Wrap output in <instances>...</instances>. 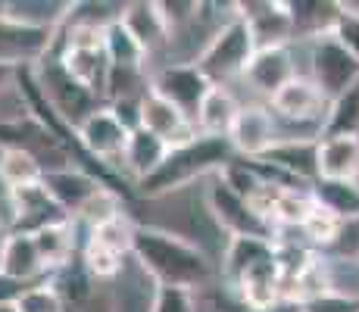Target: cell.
I'll list each match as a JSON object with an SVG mask.
<instances>
[{
	"mask_svg": "<svg viewBox=\"0 0 359 312\" xmlns=\"http://www.w3.org/2000/svg\"><path fill=\"white\" fill-rule=\"evenodd\" d=\"M137 269L147 275L156 287H184L194 290L210 281V256L197 244L178 238L163 228H135V247H131Z\"/></svg>",
	"mask_w": 359,
	"mask_h": 312,
	"instance_id": "6da1fadb",
	"label": "cell"
},
{
	"mask_svg": "<svg viewBox=\"0 0 359 312\" xmlns=\"http://www.w3.org/2000/svg\"><path fill=\"white\" fill-rule=\"evenodd\" d=\"M229 163H234V147L229 137H210V135H197L191 144L172 147L169 156L147 182H141V191L147 197H160L169 194L175 187L194 182V178L206 175V172L219 169L222 172Z\"/></svg>",
	"mask_w": 359,
	"mask_h": 312,
	"instance_id": "7a4b0ae2",
	"label": "cell"
},
{
	"mask_svg": "<svg viewBox=\"0 0 359 312\" xmlns=\"http://www.w3.org/2000/svg\"><path fill=\"white\" fill-rule=\"evenodd\" d=\"M257 50H259L257 38H253L247 19L241 13H234L231 19L222 22V29L212 34V41L206 44V50L197 57L194 66L216 88H229L231 79H244L247 66H250Z\"/></svg>",
	"mask_w": 359,
	"mask_h": 312,
	"instance_id": "3957f363",
	"label": "cell"
},
{
	"mask_svg": "<svg viewBox=\"0 0 359 312\" xmlns=\"http://www.w3.org/2000/svg\"><path fill=\"white\" fill-rule=\"evenodd\" d=\"M60 66L66 75H72L81 88L91 94L107 91L109 79V57H107V41H103V29L88 22H75L66 34V44L60 50Z\"/></svg>",
	"mask_w": 359,
	"mask_h": 312,
	"instance_id": "277c9868",
	"label": "cell"
},
{
	"mask_svg": "<svg viewBox=\"0 0 359 312\" xmlns=\"http://www.w3.org/2000/svg\"><path fill=\"white\" fill-rule=\"evenodd\" d=\"M309 79L322 88L328 100H334L359 81L356 53L334 32L319 34V38L309 41Z\"/></svg>",
	"mask_w": 359,
	"mask_h": 312,
	"instance_id": "5b68a950",
	"label": "cell"
},
{
	"mask_svg": "<svg viewBox=\"0 0 359 312\" xmlns=\"http://www.w3.org/2000/svg\"><path fill=\"white\" fill-rule=\"evenodd\" d=\"M328 103L331 100L322 94V88L316 85L309 75H297L294 81H287V85L269 100V109L275 113L278 122H287L291 128H309L313 135L322 137Z\"/></svg>",
	"mask_w": 359,
	"mask_h": 312,
	"instance_id": "8992f818",
	"label": "cell"
},
{
	"mask_svg": "<svg viewBox=\"0 0 359 312\" xmlns=\"http://www.w3.org/2000/svg\"><path fill=\"white\" fill-rule=\"evenodd\" d=\"M212 81L194 66V62H169L160 72H154L150 79V91L160 94L163 100H169L175 109H182L191 122L197 125L200 107H203L206 94L212 91Z\"/></svg>",
	"mask_w": 359,
	"mask_h": 312,
	"instance_id": "52a82bcc",
	"label": "cell"
},
{
	"mask_svg": "<svg viewBox=\"0 0 359 312\" xmlns=\"http://www.w3.org/2000/svg\"><path fill=\"white\" fill-rule=\"evenodd\" d=\"M206 203H210V216L219 222V228L231 234V238H257V240H272L275 228L269 222H262L253 206L241 197L238 191H231L229 184L219 178L216 184L206 194Z\"/></svg>",
	"mask_w": 359,
	"mask_h": 312,
	"instance_id": "ba28073f",
	"label": "cell"
},
{
	"mask_svg": "<svg viewBox=\"0 0 359 312\" xmlns=\"http://www.w3.org/2000/svg\"><path fill=\"white\" fill-rule=\"evenodd\" d=\"M38 88H41V94H44V100L50 103L53 113H60L63 122L72 125V131L97 109V103H94L97 94H91L88 88H81L72 75H66V69L60 66V60H53L50 66L41 72Z\"/></svg>",
	"mask_w": 359,
	"mask_h": 312,
	"instance_id": "9c48e42d",
	"label": "cell"
},
{
	"mask_svg": "<svg viewBox=\"0 0 359 312\" xmlns=\"http://www.w3.org/2000/svg\"><path fill=\"white\" fill-rule=\"evenodd\" d=\"M131 131L119 122V116L113 113V107H97L85 122L75 128V141L88 150V156L100 159L103 165L122 163L128 147Z\"/></svg>",
	"mask_w": 359,
	"mask_h": 312,
	"instance_id": "30bf717a",
	"label": "cell"
},
{
	"mask_svg": "<svg viewBox=\"0 0 359 312\" xmlns=\"http://www.w3.org/2000/svg\"><path fill=\"white\" fill-rule=\"evenodd\" d=\"M50 44H53V29H41V25L13 19L10 13L0 16V66L4 69L44 60Z\"/></svg>",
	"mask_w": 359,
	"mask_h": 312,
	"instance_id": "8fae6325",
	"label": "cell"
},
{
	"mask_svg": "<svg viewBox=\"0 0 359 312\" xmlns=\"http://www.w3.org/2000/svg\"><path fill=\"white\" fill-rule=\"evenodd\" d=\"M231 147L244 159H262L281 141L278 119L269 107H241V116L229 135Z\"/></svg>",
	"mask_w": 359,
	"mask_h": 312,
	"instance_id": "7c38bea8",
	"label": "cell"
},
{
	"mask_svg": "<svg viewBox=\"0 0 359 312\" xmlns=\"http://www.w3.org/2000/svg\"><path fill=\"white\" fill-rule=\"evenodd\" d=\"M6 203H10V210H13V231H22V234H34V231H41V228L53 225V222L72 219L60 210V203L50 197L44 182L10 191L6 194Z\"/></svg>",
	"mask_w": 359,
	"mask_h": 312,
	"instance_id": "4fadbf2b",
	"label": "cell"
},
{
	"mask_svg": "<svg viewBox=\"0 0 359 312\" xmlns=\"http://www.w3.org/2000/svg\"><path fill=\"white\" fill-rule=\"evenodd\" d=\"M297 62H294V53H291V44H278V47H259L253 53L250 66H247L244 79L250 81L253 91L266 94L272 100L287 81L297 79Z\"/></svg>",
	"mask_w": 359,
	"mask_h": 312,
	"instance_id": "5bb4252c",
	"label": "cell"
},
{
	"mask_svg": "<svg viewBox=\"0 0 359 312\" xmlns=\"http://www.w3.org/2000/svg\"><path fill=\"white\" fill-rule=\"evenodd\" d=\"M141 128H147L150 135L163 137L169 147H182V144H191L200 135L197 125L175 109L169 100H163L160 94L147 91L141 100Z\"/></svg>",
	"mask_w": 359,
	"mask_h": 312,
	"instance_id": "9a60e30c",
	"label": "cell"
},
{
	"mask_svg": "<svg viewBox=\"0 0 359 312\" xmlns=\"http://www.w3.org/2000/svg\"><path fill=\"white\" fill-rule=\"evenodd\" d=\"M44 187L50 191V197L60 203V210L66 212V216H79L81 210H85L88 203H91L94 197L103 191L100 178L88 175V172L75 169V165H69V169H57V172H47L44 175Z\"/></svg>",
	"mask_w": 359,
	"mask_h": 312,
	"instance_id": "2e32d148",
	"label": "cell"
},
{
	"mask_svg": "<svg viewBox=\"0 0 359 312\" xmlns=\"http://www.w3.org/2000/svg\"><path fill=\"white\" fill-rule=\"evenodd\" d=\"M259 163L275 165L278 172L291 175L294 182H319V141H306V137H281Z\"/></svg>",
	"mask_w": 359,
	"mask_h": 312,
	"instance_id": "e0dca14e",
	"label": "cell"
},
{
	"mask_svg": "<svg viewBox=\"0 0 359 312\" xmlns=\"http://www.w3.org/2000/svg\"><path fill=\"white\" fill-rule=\"evenodd\" d=\"M238 13L247 19L257 47H278L294 38V19L287 4H238Z\"/></svg>",
	"mask_w": 359,
	"mask_h": 312,
	"instance_id": "ac0fdd59",
	"label": "cell"
},
{
	"mask_svg": "<svg viewBox=\"0 0 359 312\" xmlns=\"http://www.w3.org/2000/svg\"><path fill=\"white\" fill-rule=\"evenodd\" d=\"M234 284L241 287V297H244L247 306L269 309L278 297H285V275H281L278 250H275V256H269V259L257 262L253 269H247Z\"/></svg>",
	"mask_w": 359,
	"mask_h": 312,
	"instance_id": "d6986e66",
	"label": "cell"
},
{
	"mask_svg": "<svg viewBox=\"0 0 359 312\" xmlns=\"http://www.w3.org/2000/svg\"><path fill=\"white\" fill-rule=\"evenodd\" d=\"M44 269V259H41V250L34 244V234H22V231H10L4 247V256H0V275L16 284H25L32 278H38Z\"/></svg>",
	"mask_w": 359,
	"mask_h": 312,
	"instance_id": "ffe728a7",
	"label": "cell"
},
{
	"mask_svg": "<svg viewBox=\"0 0 359 312\" xmlns=\"http://www.w3.org/2000/svg\"><path fill=\"white\" fill-rule=\"evenodd\" d=\"M319 178H325V182H359V137H322Z\"/></svg>",
	"mask_w": 359,
	"mask_h": 312,
	"instance_id": "44dd1931",
	"label": "cell"
},
{
	"mask_svg": "<svg viewBox=\"0 0 359 312\" xmlns=\"http://www.w3.org/2000/svg\"><path fill=\"white\" fill-rule=\"evenodd\" d=\"M122 22L128 25V32L141 41V47L147 50V57H154L156 50L172 44V34L165 29V19L160 13V4H126Z\"/></svg>",
	"mask_w": 359,
	"mask_h": 312,
	"instance_id": "7402d4cb",
	"label": "cell"
},
{
	"mask_svg": "<svg viewBox=\"0 0 359 312\" xmlns=\"http://www.w3.org/2000/svg\"><path fill=\"white\" fill-rule=\"evenodd\" d=\"M169 150L172 147L163 141V137L150 135L147 128H137V131H131V137H128V147H126V156H122V165H126L131 175L137 178V184H141L165 163Z\"/></svg>",
	"mask_w": 359,
	"mask_h": 312,
	"instance_id": "603a6c76",
	"label": "cell"
},
{
	"mask_svg": "<svg viewBox=\"0 0 359 312\" xmlns=\"http://www.w3.org/2000/svg\"><path fill=\"white\" fill-rule=\"evenodd\" d=\"M238 116H241V103L234 100V94L229 88H212V91L206 94L203 107H200L197 131L200 135H210V137H229Z\"/></svg>",
	"mask_w": 359,
	"mask_h": 312,
	"instance_id": "cb8c5ba5",
	"label": "cell"
},
{
	"mask_svg": "<svg viewBox=\"0 0 359 312\" xmlns=\"http://www.w3.org/2000/svg\"><path fill=\"white\" fill-rule=\"evenodd\" d=\"M309 194H313L316 206L328 210L341 222L359 219V182H325V178H319Z\"/></svg>",
	"mask_w": 359,
	"mask_h": 312,
	"instance_id": "d4e9b609",
	"label": "cell"
},
{
	"mask_svg": "<svg viewBox=\"0 0 359 312\" xmlns=\"http://www.w3.org/2000/svg\"><path fill=\"white\" fill-rule=\"evenodd\" d=\"M34 244L41 250L44 269H66L72 262V250H75V228L72 219L53 222V225L34 231Z\"/></svg>",
	"mask_w": 359,
	"mask_h": 312,
	"instance_id": "484cf974",
	"label": "cell"
},
{
	"mask_svg": "<svg viewBox=\"0 0 359 312\" xmlns=\"http://www.w3.org/2000/svg\"><path fill=\"white\" fill-rule=\"evenodd\" d=\"M103 41H107V57H109V66L116 69H141L147 66V50L141 47V41L128 32V25L122 19H116L113 25L103 29Z\"/></svg>",
	"mask_w": 359,
	"mask_h": 312,
	"instance_id": "4316f807",
	"label": "cell"
},
{
	"mask_svg": "<svg viewBox=\"0 0 359 312\" xmlns=\"http://www.w3.org/2000/svg\"><path fill=\"white\" fill-rule=\"evenodd\" d=\"M322 137H359V81L328 103Z\"/></svg>",
	"mask_w": 359,
	"mask_h": 312,
	"instance_id": "83f0119b",
	"label": "cell"
},
{
	"mask_svg": "<svg viewBox=\"0 0 359 312\" xmlns=\"http://www.w3.org/2000/svg\"><path fill=\"white\" fill-rule=\"evenodd\" d=\"M275 256V244L272 240H257V238H231L225 247V275L231 281H238L247 269H253L257 262Z\"/></svg>",
	"mask_w": 359,
	"mask_h": 312,
	"instance_id": "f1b7e54d",
	"label": "cell"
},
{
	"mask_svg": "<svg viewBox=\"0 0 359 312\" xmlns=\"http://www.w3.org/2000/svg\"><path fill=\"white\" fill-rule=\"evenodd\" d=\"M44 165L34 159L29 150H19V147H6L4 154V184L6 194L19 191V187H29V184H41L44 182Z\"/></svg>",
	"mask_w": 359,
	"mask_h": 312,
	"instance_id": "f546056e",
	"label": "cell"
},
{
	"mask_svg": "<svg viewBox=\"0 0 359 312\" xmlns=\"http://www.w3.org/2000/svg\"><path fill=\"white\" fill-rule=\"evenodd\" d=\"M13 306L19 312H66V297L60 294L57 281H38L19 290Z\"/></svg>",
	"mask_w": 359,
	"mask_h": 312,
	"instance_id": "4dcf8cb0",
	"label": "cell"
},
{
	"mask_svg": "<svg viewBox=\"0 0 359 312\" xmlns=\"http://www.w3.org/2000/svg\"><path fill=\"white\" fill-rule=\"evenodd\" d=\"M341 228H344V222L337 216H331L328 210H322V206H316V200H313V212L303 222V234L322 247H334L337 238H341Z\"/></svg>",
	"mask_w": 359,
	"mask_h": 312,
	"instance_id": "1f68e13d",
	"label": "cell"
},
{
	"mask_svg": "<svg viewBox=\"0 0 359 312\" xmlns=\"http://www.w3.org/2000/svg\"><path fill=\"white\" fill-rule=\"evenodd\" d=\"M154 312H197L194 290H184V287H156Z\"/></svg>",
	"mask_w": 359,
	"mask_h": 312,
	"instance_id": "d6a6232c",
	"label": "cell"
},
{
	"mask_svg": "<svg viewBox=\"0 0 359 312\" xmlns=\"http://www.w3.org/2000/svg\"><path fill=\"white\" fill-rule=\"evenodd\" d=\"M303 312H359V294H337V290H328V294L303 303Z\"/></svg>",
	"mask_w": 359,
	"mask_h": 312,
	"instance_id": "836d02e7",
	"label": "cell"
},
{
	"mask_svg": "<svg viewBox=\"0 0 359 312\" xmlns=\"http://www.w3.org/2000/svg\"><path fill=\"white\" fill-rule=\"evenodd\" d=\"M341 10L344 13H341V22H337L334 34L356 53V60H359V6L356 4H341Z\"/></svg>",
	"mask_w": 359,
	"mask_h": 312,
	"instance_id": "e575fe53",
	"label": "cell"
},
{
	"mask_svg": "<svg viewBox=\"0 0 359 312\" xmlns=\"http://www.w3.org/2000/svg\"><path fill=\"white\" fill-rule=\"evenodd\" d=\"M79 312H116L113 309V300L109 297H103V294H94L88 303H81Z\"/></svg>",
	"mask_w": 359,
	"mask_h": 312,
	"instance_id": "d590c367",
	"label": "cell"
},
{
	"mask_svg": "<svg viewBox=\"0 0 359 312\" xmlns=\"http://www.w3.org/2000/svg\"><path fill=\"white\" fill-rule=\"evenodd\" d=\"M4 154H6V147L0 144V200H6V184H4Z\"/></svg>",
	"mask_w": 359,
	"mask_h": 312,
	"instance_id": "8d00e7d4",
	"label": "cell"
},
{
	"mask_svg": "<svg viewBox=\"0 0 359 312\" xmlns=\"http://www.w3.org/2000/svg\"><path fill=\"white\" fill-rule=\"evenodd\" d=\"M6 238H10V231H6L4 219H0V256H4V247H6Z\"/></svg>",
	"mask_w": 359,
	"mask_h": 312,
	"instance_id": "74e56055",
	"label": "cell"
},
{
	"mask_svg": "<svg viewBox=\"0 0 359 312\" xmlns=\"http://www.w3.org/2000/svg\"><path fill=\"white\" fill-rule=\"evenodd\" d=\"M6 81H10V69H4V66H0V91H4V88H6Z\"/></svg>",
	"mask_w": 359,
	"mask_h": 312,
	"instance_id": "f35d334b",
	"label": "cell"
},
{
	"mask_svg": "<svg viewBox=\"0 0 359 312\" xmlns=\"http://www.w3.org/2000/svg\"><path fill=\"white\" fill-rule=\"evenodd\" d=\"M0 312H19V309L13 306V303H0Z\"/></svg>",
	"mask_w": 359,
	"mask_h": 312,
	"instance_id": "ab89813d",
	"label": "cell"
},
{
	"mask_svg": "<svg viewBox=\"0 0 359 312\" xmlns=\"http://www.w3.org/2000/svg\"><path fill=\"white\" fill-rule=\"evenodd\" d=\"M356 6H359V4H356Z\"/></svg>",
	"mask_w": 359,
	"mask_h": 312,
	"instance_id": "60d3db41",
	"label": "cell"
}]
</instances>
